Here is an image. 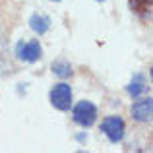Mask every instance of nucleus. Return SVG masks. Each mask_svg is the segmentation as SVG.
<instances>
[{
	"label": "nucleus",
	"instance_id": "f257e3e1",
	"mask_svg": "<svg viewBox=\"0 0 153 153\" xmlns=\"http://www.w3.org/2000/svg\"><path fill=\"white\" fill-rule=\"evenodd\" d=\"M72 116H74L76 124H79L83 128H89L97 120V107L89 101H79L74 107V111H72Z\"/></svg>",
	"mask_w": 153,
	"mask_h": 153
},
{
	"label": "nucleus",
	"instance_id": "f03ea898",
	"mask_svg": "<svg viewBox=\"0 0 153 153\" xmlns=\"http://www.w3.org/2000/svg\"><path fill=\"white\" fill-rule=\"evenodd\" d=\"M51 103L58 111H68L72 105V89L68 83H58L51 91Z\"/></svg>",
	"mask_w": 153,
	"mask_h": 153
},
{
	"label": "nucleus",
	"instance_id": "7ed1b4c3",
	"mask_svg": "<svg viewBox=\"0 0 153 153\" xmlns=\"http://www.w3.org/2000/svg\"><path fill=\"white\" fill-rule=\"evenodd\" d=\"M101 130L112 143H116L124 138V120L120 116H107L101 122Z\"/></svg>",
	"mask_w": 153,
	"mask_h": 153
},
{
	"label": "nucleus",
	"instance_id": "20e7f679",
	"mask_svg": "<svg viewBox=\"0 0 153 153\" xmlns=\"http://www.w3.org/2000/svg\"><path fill=\"white\" fill-rule=\"evenodd\" d=\"M41 52L43 49L39 45V41H19L16 45V54L23 62H37L41 58Z\"/></svg>",
	"mask_w": 153,
	"mask_h": 153
},
{
	"label": "nucleus",
	"instance_id": "39448f33",
	"mask_svg": "<svg viewBox=\"0 0 153 153\" xmlns=\"http://www.w3.org/2000/svg\"><path fill=\"white\" fill-rule=\"evenodd\" d=\"M151 108H153V101L149 97L147 99H140L132 105V116L138 122H149L151 120Z\"/></svg>",
	"mask_w": 153,
	"mask_h": 153
},
{
	"label": "nucleus",
	"instance_id": "423d86ee",
	"mask_svg": "<svg viewBox=\"0 0 153 153\" xmlns=\"http://www.w3.org/2000/svg\"><path fill=\"white\" fill-rule=\"evenodd\" d=\"M29 25H31V29H33L35 33L43 35V33H47L49 27H51V18L49 16H43V14H35V16H31Z\"/></svg>",
	"mask_w": 153,
	"mask_h": 153
},
{
	"label": "nucleus",
	"instance_id": "0eeeda50",
	"mask_svg": "<svg viewBox=\"0 0 153 153\" xmlns=\"http://www.w3.org/2000/svg\"><path fill=\"white\" fill-rule=\"evenodd\" d=\"M146 78H143L142 74H136L134 78H132L130 85H128V93L132 95V97H140V95L146 91Z\"/></svg>",
	"mask_w": 153,
	"mask_h": 153
},
{
	"label": "nucleus",
	"instance_id": "6e6552de",
	"mask_svg": "<svg viewBox=\"0 0 153 153\" xmlns=\"http://www.w3.org/2000/svg\"><path fill=\"white\" fill-rule=\"evenodd\" d=\"M130 8L138 14H149L151 0H130Z\"/></svg>",
	"mask_w": 153,
	"mask_h": 153
},
{
	"label": "nucleus",
	"instance_id": "1a4fd4ad",
	"mask_svg": "<svg viewBox=\"0 0 153 153\" xmlns=\"http://www.w3.org/2000/svg\"><path fill=\"white\" fill-rule=\"evenodd\" d=\"M52 72H54L56 76H60V78H68V76L72 74V68H70V64H66V62H56V64H52Z\"/></svg>",
	"mask_w": 153,
	"mask_h": 153
},
{
	"label": "nucleus",
	"instance_id": "9d476101",
	"mask_svg": "<svg viewBox=\"0 0 153 153\" xmlns=\"http://www.w3.org/2000/svg\"><path fill=\"white\" fill-rule=\"evenodd\" d=\"M97 2H105V0H97Z\"/></svg>",
	"mask_w": 153,
	"mask_h": 153
},
{
	"label": "nucleus",
	"instance_id": "9b49d317",
	"mask_svg": "<svg viewBox=\"0 0 153 153\" xmlns=\"http://www.w3.org/2000/svg\"><path fill=\"white\" fill-rule=\"evenodd\" d=\"M54 2H60V0H54Z\"/></svg>",
	"mask_w": 153,
	"mask_h": 153
}]
</instances>
